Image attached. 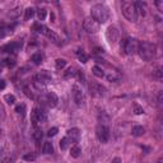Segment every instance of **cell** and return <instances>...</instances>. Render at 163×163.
I'll return each instance as SVG.
<instances>
[{
    "label": "cell",
    "instance_id": "obj_1",
    "mask_svg": "<svg viewBox=\"0 0 163 163\" xmlns=\"http://www.w3.org/2000/svg\"><path fill=\"white\" fill-rule=\"evenodd\" d=\"M138 54L140 55V57L145 61H150L155 56V45L147 42V41H143V42H139V46H138Z\"/></svg>",
    "mask_w": 163,
    "mask_h": 163
},
{
    "label": "cell",
    "instance_id": "obj_2",
    "mask_svg": "<svg viewBox=\"0 0 163 163\" xmlns=\"http://www.w3.org/2000/svg\"><path fill=\"white\" fill-rule=\"evenodd\" d=\"M91 18H93L97 23H105L108 19V9L103 4H96L91 8Z\"/></svg>",
    "mask_w": 163,
    "mask_h": 163
},
{
    "label": "cell",
    "instance_id": "obj_3",
    "mask_svg": "<svg viewBox=\"0 0 163 163\" xmlns=\"http://www.w3.org/2000/svg\"><path fill=\"white\" fill-rule=\"evenodd\" d=\"M121 10H122V14L129 22H136L138 20V13L135 9L134 3L131 1H124L121 5Z\"/></svg>",
    "mask_w": 163,
    "mask_h": 163
},
{
    "label": "cell",
    "instance_id": "obj_4",
    "mask_svg": "<svg viewBox=\"0 0 163 163\" xmlns=\"http://www.w3.org/2000/svg\"><path fill=\"white\" fill-rule=\"evenodd\" d=\"M138 46H139V42L135 38H125V40H122V42H121V50H124V52L126 55L136 54Z\"/></svg>",
    "mask_w": 163,
    "mask_h": 163
},
{
    "label": "cell",
    "instance_id": "obj_5",
    "mask_svg": "<svg viewBox=\"0 0 163 163\" xmlns=\"http://www.w3.org/2000/svg\"><path fill=\"white\" fill-rule=\"evenodd\" d=\"M47 119V115H46V111L42 110V108H33V111L31 112V121H32L33 126H37L38 122H45Z\"/></svg>",
    "mask_w": 163,
    "mask_h": 163
},
{
    "label": "cell",
    "instance_id": "obj_6",
    "mask_svg": "<svg viewBox=\"0 0 163 163\" xmlns=\"http://www.w3.org/2000/svg\"><path fill=\"white\" fill-rule=\"evenodd\" d=\"M71 93H73V98H74L75 105L78 107L83 106V103H84V93H83L80 87L78 84H74L71 88Z\"/></svg>",
    "mask_w": 163,
    "mask_h": 163
},
{
    "label": "cell",
    "instance_id": "obj_7",
    "mask_svg": "<svg viewBox=\"0 0 163 163\" xmlns=\"http://www.w3.org/2000/svg\"><path fill=\"white\" fill-rule=\"evenodd\" d=\"M83 28L88 33H97L99 31V24L89 17V18H85L84 22H83Z\"/></svg>",
    "mask_w": 163,
    "mask_h": 163
},
{
    "label": "cell",
    "instance_id": "obj_8",
    "mask_svg": "<svg viewBox=\"0 0 163 163\" xmlns=\"http://www.w3.org/2000/svg\"><path fill=\"white\" fill-rule=\"evenodd\" d=\"M96 135L97 139H98L101 143H107L110 139V130L108 127L105 126V125H99L96 130Z\"/></svg>",
    "mask_w": 163,
    "mask_h": 163
},
{
    "label": "cell",
    "instance_id": "obj_9",
    "mask_svg": "<svg viewBox=\"0 0 163 163\" xmlns=\"http://www.w3.org/2000/svg\"><path fill=\"white\" fill-rule=\"evenodd\" d=\"M106 38H107V41H108V43H111V45H113L117 40H119V31H117L116 27L111 26V27L107 28V31H106Z\"/></svg>",
    "mask_w": 163,
    "mask_h": 163
},
{
    "label": "cell",
    "instance_id": "obj_10",
    "mask_svg": "<svg viewBox=\"0 0 163 163\" xmlns=\"http://www.w3.org/2000/svg\"><path fill=\"white\" fill-rule=\"evenodd\" d=\"M89 91H91V93L93 96H96V97H101L105 94V92H106V88L105 87H102L99 83H97V82H92L91 84H89Z\"/></svg>",
    "mask_w": 163,
    "mask_h": 163
},
{
    "label": "cell",
    "instance_id": "obj_11",
    "mask_svg": "<svg viewBox=\"0 0 163 163\" xmlns=\"http://www.w3.org/2000/svg\"><path fill=\"white\" fill-rule=\"evenodd\" d=\"M66 138L70 140V143L77 144L79 139H80V130L77 129V127H73V129H69L66 133Z\"/></svg>",
    "mask_w": 163,
    "mask_h": 163
},
{
    "label": "cell",
    "instance_id": "obj_12",
    "mask_svg": "<svg viewBox=\"0 0 163 163\" xmlns=\"http://www.w3.org/2000/svg\"><path fill=\"white\" fill-rule=\"evenodd\" d=\"M51 78H52V77H51V74L47 70H41L37 75H34L33 79H34V82H41V83H43V84H45V83L50 82Z\"/></svg>",
    "mask_w": 163,
    "mask_h": 163
},
{
    "label": "cell",
    "instance_id": "obj_13",
    "mask_svg": "<svg viewBox=\"0 0 163 163\" xmlns=\"http://www.w3.org/2000/svg\"><path fill=\"white\" fill-rule=\"evenodd\" d=\"M42 34H45L46 37H48L51 41H54L55 43H57L59 41H60V38H59V36L56 33L54 32V31H51V29H48L46 26H42V32H41Z\"/></svg>",
    "mask_w": 163,
    "mask_h": 163
},
{
    "label": "cell",
    "instance_id": "obj_14",
    "mask_svg": "<svg viewBox=\"0 0 163 163\" xmlns=\"http://www.w3.org/2000/svg\"><path fill=\"white\" fill-rule=\"evenodd\" d=\"M46 102H47V105L50 106L51 108H54V107L57 106L59 98H57V96L55 94L54 92H48L47 94H46Z\"/></svg>",
    "mask_w": 163,
    "mask_h": 163
},
{
    "label": "cell",
    "instance_id": "obj_15",
    "mask_svg": "<svg viewBox=\"0 0 163 163\" xmlns=\"http://www.w3.org/2000/svg\"><path fill=\"white\" fill-rule=\"evenodd\" d=\"M20 48V43L19 42H13V43H9V45H5L4 47L1 48L3 52H9V54H15Z\"/></svg>",
    "mask_w": 163,
    "mask_h": 163
},
{
    "label": "cell",
    "instance_id": "obj_16",
    "mask_svg": "<svg viewBox=\"0 0 163 163\" xmlns=\"http://www.w3.org/2000/svg\"><path fill=\"white\" fill-rule=\"evenodd\" d=\"M134 5H135V9H136L138 14H140L141 17H145V14H147V6H145L144 3L136 1V3H134Z\"/></svg>",
    "mask_w": 163,
    "mask_h": 163
},
{
    "label": "cell",
    "instance_id": "obj_17",
    "mask_svg": "<svg viewBox=\"0 0 163 163\" xmlns=\"http://www.w3.org/2000/svg\"><path fill=\"white\" fill-rule=\"evenodd\" d=\"M13 31L10 27H8L4 22H0V38H4V37L6 36V34L12 33Z\"/></svg>",
    "mask_w": 163,
    "mask_h": 163
},
{
    "label": "cell",
    "instance_id": "obj_18",
    "mask_svg": "<svg viewBox=\"0 0 163 163\" xmlns=\"http://www.w3.org/2000/svg\"><path fill=\"white\" fill-rule=\"evenodd\" d=\"M131 133H133L134 136H141V135H144L145 129L143 126H140V125H135V126H133V129H131Z\"/></svg>",
    "mask_w": 163,
    "mask_h": 163
},
{
    "label": "cell",
    "instance_id": "obj_19",
    "mask_svg": "<svg viewBox=\"0 0 163 163\" xmlns=\"http://www.w3.org/2000/svg\"><path fill=\"white\" fill-rule=\"evenodd\" d=\"M42 153L43 154H52L54 153V147L50 141H46L42 147Z\"/></svg>",
    "mask_w": 163,
    "mask_h": 163
},
{
    "label": "cell",
    "instance_id": "obj_20",
    "mask_svg": "<svg viewBox=\"0 0 163 163\" xmlns=\"http://www.w3.org/2000/svg\"><path fill=\"white\" fill-rule=\"evenodd\" d=\"M33 139L34 140H37V141H40L41 139H42V130L40 129V127H37V126H34V130H33Z\"/></svg>",
    "mask_w": 163,
    "mask_h": 163
},
{
    "label": "cell",
    "instance_id": "obj_21",
    "mask_svg": "<svg viewBox=\"0 0 163 163\" xmlns=\"http://www.w3.org/2000/svg\"><path fill=\"white\" fill-rule=\"evenodd\" d=\"M80 153H82V149L78 147V145H74V147H71V149H70V155L73 158H78L79 155H80Z\"/></svg>",
    "mask_w": 163,
    "mask_h": 163
},
{
    "label": "cell",
    "instance_id": "obj_22",
    "mask_svg": "<svg viewBox=\"0 0 163 163\" xmlns=\"http://www.w3.org/2000/svg\"><path fill=\"white\" fill-rule=\"evenodd\" d=\"M133 112L135 113V115H143L144 108L140 105H138V103H133Z\"/></svg>",
    "mask_w": 163,
    "mask_h": 163
},
{
    "label": "cell",
    "instance_id": "obj_23",
    "mask_svg": "<svg viewBox=\"0 0 163 163\" xmlns=\"http://www.w3.org/2000/svg\"><path fill=\"white\" fill-rule=\"evenodd\" d=\"M15 112L20 116H24L26 115V105L24 103H20V105H17L15 106Z\"/></svg>",
    "mask_w": 163,
    "mask_h": 163
},
{
    "label": "cell",
    "instance_id": "obj_24",
    "mask_svg": "<svg viewBox=\"0 0 163 163\" xmlns=\"http://www.w3.org/2000/svg\"><path fill=\"white\" fill-rule=\"evenodd\" d=\"M92 73L96 75V77H98V78H103V75H105V73H103V70H102V69L99 68V66H97V65H96V66H93V68H92Z\"/></svg>",
    "mask_w": 163,
    "mask_h": 163
},
{
    "label": "cell",
    "instance_id": "obj_25",
    "mask_svg": "<svg viewBox=\"0 0 163 163\" xmlns=\"http://www.w3.org/2000/svg\"><path fill=\"white\" fill-rule=\"evenodd\" d=\"M33 15H34V9L33 8H27L26 10H24V19L26 20H29Z\"/></svg>",
    "mask_w": 163,
    "mask_h": 163
},
{
    "label": "cell",
    "instance_id": "obj_26",
    "mask_svg": "<svg viewBox=\"0 0 163 163\" xmlns=\"http://www.w3.org/2000/svg\"><path fill=\"white\" fill-rule=\"evenodd\" d=\"M70 144H71V143H70V140H69L66 136H65V138H62V139L60 140V148L62 149V150L68 149V148H69V145H70Z\"/></svg>",
    "mask_w": 163,
    "mask_h": 163
},
{
    "label": "cell",
    "instance_id": "obj_27",
    "mask_svg": "<svg viewBox=\"0 0 163 163\" xmlns=\"http://www.w3.org/2000/svg\"><path fill=\"white\" fill-rule=\"evenodd\" d=\"M31 60H32L36 65H40L41 62H42V55L41 54H33L32 57H31Z\"/></svg>",
    "mask_w": 163,
    "mask_h": 163
},
{
    "label": "cell",
    "instance_id": "obj_28",
    "mask_svg": "<svg viewBox=\"0 0 163 163\" xmlns=\"http://www.w3.org/2000/svg\"><path fill=\"white\" fill-rule=\"evenodd\" d=\"M55 65H56V69H64L66 66V60H64V59H57L56 61H55Z\"/></svg>",
    "mask_w": 163,
    "mask_h": 163
},
{
    "label": "cell",
    "instance_id": "obj_29",
    "mask_svg": "<svg viewBox=\"0 0 163 163\" xmlns=\"http://www.w3.org/2000/svg\"><path fill=\"white\" fill-rule=\"evenodd\" d=\"M33 87L37 89V91H40V92H45V91H46V85H45L43 83H41V82H33Z\"/></svg>",
    "mask_w": 163,
    "mask_h": 163
},
{
    "label": "cell",
    "instance_id": "obj_30",
    "mask_svg": "<svg viewBox=\"0 0 163 163\" xmlns=\"http://www.w3.org/2000/svg\"><path fill=\"white\" fill-rule=\"evenodd\" d=\"M4 99H5V102L8 103V105H14L15 103V97L13 94H5Z\"/></svg>",
    "mask_w": 163,
    "mask_h": 163
},
{
    "label": "cell",
    "instance_id": "obj_31",
    "mask_svg": "<svg viewBox=\"0 0 163 163\" xmlns=\"http://www.w3.org/2000/svg\"><path fill=\"white\" fill-rule=\"evenodd\" d=\"M46 14H47L46 9L41 8V9L37 10V17H38V19H40V20H45V18H46Z\"/></svg>",
    "mask_w": 163,
    "mask_h": 163
},
{
    "label": "cell",
    "instance_id": "obj_32",
    "mask_svg": "<svg viewBox=\"0 0 163 163\" xmlns=\"http://www.w3.org/2000/svg\"><path fill=\"white\" fill-rule=\"evenodd\" d=\"M36 158H37V155L34 153H27V154L23 155V159L24 161H27V162H33Z\"/></svg>",
    "mask_w": 163,
    "mask_h": 163
},
{
    "label": "cell",
    "instance_id": "obj_33",
    "mask_svg": "<svg viewBox=\"0 0 163 163\" xmlns=\"http://www.w3.org/2000/svg\"><path fill=\"white\" fill-rule=\"evenodd\" d=\"M4 65H6L8 68H13V66H15V60L14 59H10V57H8V59H5L4 61Z\"/></svg>",
    "mask_w": 163,
    "mask_h": 163
},
{
    "label": "cell",
    "instance_id": "obj_34",
    "mask_svg": "<svg viewBox=\"0 0 163 163\" xmlns=\"http://www.w3.org/2000/svg\"><path fill=\"white\" fill-rule=\"evenodd\" d=\"M23 92H24V94H26L28 98H31V99H34V94L32 93V91H31V88L29 87H24L23 88Z\"/></svg>",
    "mask_w": 163,
    "mask_h": 163
},
{
    "label": "cell",
    "instance_id": "obj_35",
    "mask_svg": "<svg viewBox=\"0 0 163 163\" xmlns=\"http://www.w3.org/2000/svg\"><path fill=\"white\" fill-rule=\"evenodd\" d=\"M19 13H20V8H15V9H13V10H10L9 12V17L10 18H17V17L19 15Z\"/></svg>",
    "mask_w": 163,
    "mask_h": 163
},
{
    "label": "cell",
    "instance_id": "obj_36",
    "mask_svg": "<svg viewBox=\"0 0 163 163\" xmlns=\"http://www.w3.org/2000/svg\"><path fill=\"white\" fill-rule=\"evenodd\" d=\"M77 74V70H75V68H69L66 73H65V77L69 78V77H74V75Z\"/></svg>",
    "mask_w": 163,
    "mask_h": 163
},
{
    "label": "cell",
    "instance_id": "obj_37",
    "mask_svg": "<svg viewBox=\"0 0 163 163\" xmlns=\"http://www.w3.org/2000/svg\"><path fill=\"white\" fill-rule=\"evenodd\" d=\"M57 131H59L57 127H51V129L47 131V136H50V138L51 136H55V135L57 134Z\"/></svg>",
    "mask_w": 163,
    "mask_h": 163
},
{
    "label": "cell",
    "instance_id": "obj_38",
    "mask_svg": "<svg viewBox=\"0 0 163 163\" xmlns=\"http://www.w3.org/2000/svg\"><path fill=\"white\" fill-rule=\"evenodd\" d=\"M154 78H157L158 80H162V69L158 68L157 70L154 71Z\"/></svg>",
    "mask_w": 163,
    "mask_h": 163
},
{
    "label": "cell",
    "instance_id": "obj_39",
    "mask_svg": "<svg viewBox=\"0 0 163 163\" xmlns=\"http://www.w3.org/2000/svg\"><path fill=\"white\" fill-rule=\"evenodd\" d=\"M107 79H108V82H117L120 79V77L119 75H115V74H111L107 77Z\"/></svg>",
    "mask_w": 163,
    "mask_h": 163
},
{
    "label": "cell",
    "instance_id": "obj_40",
    "mask_svg": "<svg viewBox=\"0 0 163 163\" xmlns=\"http://www.w3.org/2000/svg\"><path fill=\"white\" fill-rule=\"evenodd\" d=\"M79 60H80L82 62H87V61H88V56H87L84 52H82L80 55H79Z\"/></svg>",
    "mask_w": 163,
    "mask_h": 163
},
{
    "label": "cell",
    "instance_id": "obj_41",
    "mask_svg": "<svg viewBox=\"0 0 163 163\" xmlns=\"http://www.w3.org/2000/svg\"><path fill=\"white\" fill-rule=\"evenodd\" d=\"M3 163H14V158L13 157H6L3 159Z\"/></svg>",
    "mask_w": 163,
    "mask_h": 163
},
{
    "label": "cell",
    "instance_id": "obj_42",
    "mask_svg": "<svg viewBox=\"0 0 163 163\" xmlns=\"http://www.w3.org/2000/svg\"><path fill=\"white\" fill-rule=\"evenodd\" d=\"M6 87V83H5V80H0V91H3Z\"/></svg>",
    "mask_w": 163,
    "mask_h": 163
},
{
    "label": "cell",
    "instance_id": "obj_43",
    "mask_svg": "<svg viewBox=\"0 0 163 163\" xmlns=\"http://www.w3.org/2000/svg\"><path fill=\"white\" fill-rule=\"evenodd\" d=\"M93 51H94V54H102V52H103V48H101V47H96Z\"/></svg>",
    "mask_w": 163,
    "mask_h": 163
},
{
    "label": "cell",
    "instance_id": "obj_44",
    "mask_svg": "<svg viewBox=\"0 0 163 163\" xmlns=\"http://www.w3.org/2000/svg\"><path fill=\"white\" fill-rule=\"evenodd\" d=\"M162 101H163V92L161 91V92L158 93V102H159V103H162Z\"/></svg>",
    "mask_w": 163,
    "mask_h": 163
},
{
    "label": "cell",
    "instance_id": "obj_45",
    "mask_svg": "<svg viewBox=\"0 0 163 163\" xmlns=\"http://www.w3.org/2000/svg\"><path fill=\"white\" fill-rule=\"evenodd\" d=\"M111 163H122V162H121V159L119 157H116V158L112 159V162H111Z\"/></svg>",
    "mask_w": 163,
    "mask_h": 163
},
{
    "label": "cell",
    "instance_id": "obj_46",
    "mask_svg": "<svg viewBox=\"0 0 163 163\" xmlns=\"http://www.w3.org/2000/svg\"><path fill=\"white\" fill-rule=\"evenodd\" d=\"M141 149H143V150H145V152H147V153H149V152H150V148H148V147H144V145H141Z\"/></svg>",
    "mask_w": 163,
    "mask_h": 163
},
{
    "label": "cell",
    "instance_id": "obj_47",
    "mask_svg": "<svg viewBox=\"0 0 163 163\" xmlns=\"http://www.w3.org/2000/svg\"><path fill=\"white\" fill-rule=\"evenodd\" d=\"M0 135H1V127H0Z\"/></svg>",
    "mask_w": 163,
    "mask_h": 163
}]
</instances>
